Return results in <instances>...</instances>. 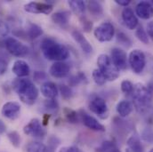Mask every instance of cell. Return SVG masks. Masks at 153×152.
Instances as JSON below:
<instances>
[{
	"label": "cell",
	"instance_id": "obj_1",
	"mask_svg": "<svg viewBox=\"0 0 153 152\" xmlns=\"http://www.w3.org/2000/svg\"><path fill=\"white\" fill-rule=\"evenodd\" d=\"M13 88L22 102L28 105L35 103L38 97V90L32 81L27 78H16L13 82Z\"/></svg>",
	"mask_w": 153,
	"mask_h": 152
},
{
	"label": "cell",
	"instance_id": "obj_2",
	"mask_svg": "<svg viewBox=\"0 0 153 152\" xmlns=\"http://www.w3.org/2000/svg\"><path fill=\"white\" fill-rule=\"evenodd\" d=\"M40 48L43 55L50 61L63 62L70 55L68 48L53 38H45L41 43Z\"/></svg>",
	"mask_w": 153,
	"mask_h": 152
},
{
	"label": "cell",
	"instance_id": "obj_3",
	"mask_svg": "<svg viewBox=\"0 0 153 152\" xmlns=\"http://www.w3.org/2000/svg\"><path fill=\"white\" fill-rule=\"evenodd\" d=\"M134 105L139 112L145 111L151 105L152 101V92L143 84H136L133 90Z\"/></svg>",
	"mask_w": 153,
	"mask_h": 152
},
{
	"label": "cell",
	"instance_id": "obj_4",
	"mask_svg": "<svg viewBox=\"0 0 153 152\" xmlns=\"http://www.w3.org/2000/svg\"><path fill=\"white\" fill-rule=\"evenodd\" d=\"M98 70L104 75L107 81H115L119 76V70L112 63L107 54H100L97 59Z\"/></svg>",
	"mask_w": 153,
	"mask_h": 152
},
{
	"label": "cell",
	"instance_id": "obj_5",
	"mask_svg": "<svg viewBox=\"0 0 153 152\" xmlns=\"http://www.w3.org/2000/svg\"><path fill=\"white\" fill-rule=\"evenodd\" d=\"M128 62L132 70L135 74H141L146 65V57L144 53L139 49L131 51L128 56Z\"/></svg>",
	"mask_w": 153,
	"mask_h": 152
},
{
	"label": "cell",
	"instance_id": "obj_6",
	"mask_svg": "<svg viewBox=\"0 0 153 152\" xmlns=\"http://www.w3.org/2000/svg\"><path fill=\"white\" fill-rule=\"evenodd\" d=\"M4 46L12 55L16 57H24L30 52L27 45L14 38H6L4 40Z\"/></svg>",
	"mask_w": 153,
	"mask_h": 152
},
{
	"label": "cell",
	"instance_id": "obj_7",
	"mask_svg": "<svg viewBox=\"0 0 153 152\" xmlns=\"http://www.w3.org/2000/svg\"><path fill=\"white\" fill-rule=\"evenodd\" d=\"M90 110L97 115L101 119H106L109 116V109L104 99L99 96H94L89 102Z\"/></svg>",
	"mask_w": 153,
	"mask_h": 152
},
{
	"label": "cell",
	"instance_id": "obj_8",
	"mask_svg": "<svg viewBox=\"0 0 153 152\" xmlns=\"http://www.w3.org/2000/svg\"><path fill=\"white\" fill-rule=\"evenodd\" d=\"M95 38L100 42H109L115 35V28L111 22H102L94 31Z\"/></svg>",
	"mask_w": 153,
	"mask_h": 152
},
{
	"label": "cell",
	"instance_id": "obj_9",
	"mask_svg": "<svg viewBox=\"0 0 153 152\" xmlns=\"http://www.w3.org/2000/svg\"><path fill=\"white\" fill-rule=\"evenodd\" d=\"M23 132L25 134L34 138H43L46 133L45 129L43 127L42 123L38 118L31 119L23 127Z\"/></svg>",
	"mask_w": 153,
	"mask_h": 152
},
{
	"label": "cell",
	"instance_id": "obj_10",
	"mask_svg": "<svg viewBox=\"0 0 153 152\" xmlns=\"http://www.w3.org/2000/svg\"><path fill=\"white\" fill-rule=\"evenodd\" d=\"M111 60L119 70H124L127 68V55L121 48L115 47L111 50Z\"/></svg>",
	"mask_w": 153,
	"mask_h": 152
},
{
	"label": "cell",
	"instance_id": "obj_11",
	"mask_svg": "<svg viewBox=\"0 0 153 152\" xmlns=\"http://www.w3.org/2000/svg\"><path fill=\"white\" fill-rule=\"evenodd\" d=\"M24 10L31 13L49 14L53 11V5L47 2H30L24 5Z\"/></svg>",
	"mask_w": 153,
	"mask_h": 152
},
{
	"label": "cell",
	"instance_id": "obj_12",
	"mask_svg": "<svg viewBox=\"0 0 153 152\" xmlns=\"http://www.w3.org/2000/svg\"><path fill=\"white\" fill-rule=\"evenodd\" d=\"M80 116L83 124L89 129L96 132H105L106 128L103 125H102L95 117L87 114L85 111L80 110Z\"/></svg>",
	"mask_w": 153,
	"mask_h": 152
},
{
	"label": "cell",
	"instance_id": "obj_13",
	"mask_svg": "<svg viewBox=\"0 0 153 152\" xmlns=\"http://www.w3.org/2000/svg\"><path fill=\"white\" fill-rule=\"evenodd\" d=\"M21 112V105L16 102H8L3 105L1 113L2 115L11 120L16 119Z\"/></svg>",
	"mask_w": 153,
	"mask_h": 152
},
{
	"label": "cell",
	"instance_id": "obj_14",
	"mask_svg": "<svg viewBox=\"0 0 153 152\" xmlns=\"http://www.w3.org/2000/svg\"><path fill=\"white\" fill-rule=\"evenodd\" d=\"M70 66L64 62H55L50 68L49 73L53 77L62 78L69 75Z\"/></svg>",
	"mask_w": 153,
	"mask_h": 152
},
{
	"label": "cell",
	"instance_id": "obj_15",
	"mask_svg": "<svg viewBox=\"0 0 153 152\" xmlns=\"http://www.w3.org/2000/svg\"><path fill=\"white\" fill-rule=\"evenodd\" d=\"M122 20L126 27L130 30H135L138 26L137 16L130 7H126L122 11Z\"/></svg>",
	"mask_w": 153,
	"mask_h": 152
},
{
	"label": "cell",
	"instance_id": "obj_16",
	"mask_svg": "<svg viewBox=\"0 0 153 152\" xmlns=\"http://www.w3.org/2000/svg\"><path fill=\"white\" fill-rule=\"evenodd\" d=\"M135 13L141 19H151L153 17V5L149 2H140L135 7Z\"/></svg>",
	"mask_w": 153,
	"mask_h": 152
},
{
	"label": "cell",
	"instance_id": "obj_17",
	"mask_svg": "<svg viewBox=\"0 0 153 152\" xmlns=\"http://www.w3.org/2000/svg\"><path fill=\"white\" fill-rule=\"evenodd\" d=\"M72 38L78 44L82 51L85 54H90L93 53V46L89 43V41L85 38V36L78 30H73L72 31Z\"/></svg>",
	"mask_w": 153,
	"mask_h": 152
},
{
	"label": "cell",
	"instance_id": "obj_18",
	"mask_svg": "<svg viewBox=\"0 0 153 152\" xmlns=\"http://www.w3.org/2000/svg\"><path fill=\"white\" fill-rule=\"evenodd\" d=\"M12 70H13V74L15 76L22 78V77H25V76L30 75V68L29 64L25 61L17 60V61L14 62Z\"/></svg>",
	"mask_w": 153,
	"mask_h": 152
},
{
	"label": "cell",
	"instance_id": "obj_19",
	"mask_svg": "<svg viewBox=\"0 0 153 152\" xmlns=\"http://www.w3.org/2000/svg\"><path fill=\"white\" fill-rule=\"evenodd\" d=\"M41 93L47 100L54 99L58 94V88L53 82H45L41 85Z\"/></svg>",
	"mask_w": 153,
	"mask_h": 152
},
{
	"label": "cell",
	"instance_id": "obj_20",
	"mask_svg": "<svg viewBox=\"0 0 153 152\" xmlns=\"http://www.w3.org/2000/svg\"><path fill=\"white\" fill-rule=\"evenodd\" d=\"M126 145L127 148L126 152H143V147L140 137L137 134H133L130 136L126 142Z\"/></svg>",
	"mask_w": 153,
	"mask_h": 152
},
{
	"label": "cell",
	"instance_id": "obj_21",
	"mask_svg": "<svg viewBox=\"0 0 153 152\" xmlns=\"http://www.w3.org/2000/svg\"><path fill=\"white\" fill-rule=\"evenodd\" d=\"M133 104L126 100H123L121 102H119L117 105V112L121 117H126L129 115L131 114V112L133 111Z\"/></svg>",
	"mask_w": 153,
	"mask_h": 152
},
{
	"label": "cell",
	"instance_id": "obj_22",
	"mask_svg": "<svg viewBox=\"0 0 153 152\" xmlns=\"http://www.w3.org/2000/svg\"><path fill=\"white\" fill-rule=\"evenodd\" d=\"M52 20L55 24L65 27L69 24L70 13L68 12H57L52 15Z\"/></svg>",
	"mask_w": 153,
	"mask_h": 152
},
{
	"label": "cell",
	"instance_id": "obj_23",
	"mask_svg": "<svg viewBox=\"0 0 153 152\" xmlns=\"http://www.w3.org/2000/svg\"><path fill=\"white\" fill-rule=\"evenodd\" d=\"M69 5L71 9V11L79 16H82L85 13V4L84 1L81 0H71L69 1Z\"/></svg>",
	"mask_w": 153,
	"mask_h": 152
},
{
	"label": "cell",
	"instance_id": "obj_24",
	"mask_svg": "<svg viewBox=\"0 0 153 152\" xmlns=\"http://www.w3.org/2000/svg\"><path fill=\"white\" fill-rule=\"evenodd\" d=\"M87 8L89 10L90 13L95 17L101 16L103 12L102 4L97 1H89L87 3Z\"/></svg>",
	"mask_w": 153,
	"mask_h": 152
},
{
	"label": "cell",
	"instance_id": "obj_25",
	"mask_svg": "<svg viewBox=\"0 0 153 152\" xmlns=\"http://www.w3.org/2000/svg\"><path fill=\"white\" fill-rule=\"evenodd\" d=\"M98 152H121V151L113 142L106 141L98 148Z\"/></svg>",
	"mask_w": 153,
	"mask_h": 152
},
{
	"label": "cell",
	"instance_id": "obj_26",
	"mask_svg": "<svg viewBox=\"0 0 153 152\" xmlns=\"http://www.w3.org/2000/svg\"><path fill=\"white\" fill-rule=\"evenodd\" d=\"M43 34V30L40 26H38L37 24H33L31 23L30 25V27L28 28V36L31 39H35V38L40 37Z\"/></svg>",
	"mask_w": 153,
	"mask_h": 152
},
{
	"label": "cell",
	"instance_id": "obj_27",
	"mask_svg": "<svg viewBox=\"0 0 153 152\" xmlns=\"http://www.w3.org/2000/svg\"><path fill=\"white\" fill-rule=\"evenodd\" d=\"M27 152H46V147L39 142H32L28 144Z\"/></svg>",
	"mask_w": 153,
	"mask_h": 152
},
{
	"label": "cell",
	"instance_id": "obj_28",
	"mask_svg": "<svg viewBox=\"0 0 153 152\" xmlns=\"http://www.w3.org/2000/svg\"><path fill=\"white\" fill-rule=\"evenodd\" d=\"M63 113L65 115L66 119L71 123V124H76L78 122V114L75 110L70 109V108H65L63 110Z\"/></svg>",
	"mask_w": 153,
	"mask_h": 152
},
{
	"label": "cell",
	"instance_id": "obj_29",
	"mask_svg": "<svg viewBox=\"0 0 153 152\" xmlns=\"http://www.w3.org/2000/svg\"><path fill=\"white\" fill-rule=\"evenodd\" d=\"M7 137L9 139V141L11 142V143L15 147V148H19L20 145H21V136L20 134L15 132V131H12V132H9L7 133Z\"/></svg>",
	"mask_w": 153,
	"mask_h": 152
},
{
	"label": "cell",
	"instance_id": "obj_30",
	"mask_svg": "<svg viewBox=\"0 0 153 152\" xmlns=\"http://www.w3.org/2000/svg\"><path fill=\"white\" fill-rule=\"evenodd\" d=\"M92 76H93V78H94V81L98 85H103L106 83V81H107L104 75L98 69H96V70H94L93 71V75Z\"/></svg>",
	"mask_w": 153,
	"mask_h": 152
},
{
	"label": "cell",
	"instance_id": "obj_31",
	"mask_svg": "<svg viewBox=\"0 0 153 152\" xmlns=\"http://www.w3.org/2000/svg\"><path fill=\"white\" fill-rule=\"evenodd\" d=\"M135 36L138 38L141 42H143V44H149V36L147 34V32L143 30V28L141 26L139 27L136 31H135Z\"/></svg>",
	"mask_w": 153,
	"mask_h": 152
},
{
	"label": "cell",
	"instance_id": "obj_32",
	"mask_svg": "<svg viewBox=\"0 0 153 152\" xmlns=\"http://www.w3.org/2000/svg\"><path fill=\"white\" fill-rule=\"evenodd\" d=\"M117 42H119V44H121L122 45H124V46H126V47H130L131 44H132L131 39L128 38L127 35H126V34L123 33V32H119V33L117 34Z\"/></svg>",
	"mask_w": 153,
	"mask_h": 152
},
{
	"label": "cell",
	"instance_id": "obj_33",
	"mask_svg": "<svg viewBox=\"0 0 153 152\" xmlns=\"http://www.w3.org/2000/svg\"><path fill=\"white\" fill-rule=\"evenodd\" d=\"M60 92H61L62 96L63 99L69 100V99H71V98L73 96V92H72V90L71 89V87H69L68 85H62L60 86Z\"/></svg>",
	"mask_w": 153,
	"mask_h": 152
},
{
	"label": "cell",
	"instance_id": "obj_34",
	"mask_svg": "<svg viewBox=\"0 0 153 152\" xmlns=\"http://www.w3.org/2000/svg\"><path fill=\"white\" fill-rule=\"evenodd\" d=\"M134 85L131 81L129 80H123L122 83H121V90L123 93H126V94H129V93H133V90H134Z\"/></svg>",
	"mask_w": 153,
	"mask_h": 152
},
{
	"label": "cell",
	"instance_id": "obj_35",
	"mask_svg": "<svg viewBox=\"0 0 153 152\" xmlns=\"http://www.w3.org/2000/svg\"><path fill=\"white\" fill-rule=\"evenodd\" d=\"M80 21H81L82 28L84 29V30H85V31L88 32V31H90V30H92L93 23H92L89 20H87L85 17H82V18L80 19Z\"/></svg>",
	"mask_w": 153,
	"mask_h": 152
},
{
	"label": "cell",
	"instance_id": "obj_36",
	"mask_svg": "<svg viewBox=\"0 0 153 152\" xmlns=\"http://www.w3.org/2000/svg\"><path fill=\"white\" fill-rule=\"evenodd\" d=\"M85 79V75H84L83 73H78L76 76H73V77L71 79V85H76L78 83L84 81Z\"/></svg>",
	"mask_w": 153,
	"mask_h": 152
},
{
	"label": "cell",
	"instance_id": "obj_37",
	"mask_svg": "<svg viewBox=\"0 0 153 152\" xmlns=\"http://www.w3.org/2000/svg\"><path fill=\"white\" fill-rule=\"evenodd\" d=\"M45 106L47 109L55 110V109L58 108V103L54 101V99H51V100H46L45 102Z\"/></svg>",
	"mask_w": 153,
	"mask_h": 152
},
{
	"label": "cell",
	"instance_id": "obj_38",
	"mask_svg": "<svg viewBox=\"0 0 153 152\" xmlns=\"http://www.w3.org/2000/svg\"><path fill=\"white\" fill-rule=\"evenodd\" d=\"M7 67H8V65H7V62H5V60L0 58V76L4 75L6 72Z\"/></svg>",
	"mask_w": 153,
	"mask_h": 152
},
{
	"label": "cell",
	"instance_id": "obj_39",
	"mask_svg": "<svg viewBox=\"0 0 153 152\" xmlns=\"http://www.w3.org/2000/svg\"><path fill=\"white\" fill-rule=\"evenodd\" d=\"M147 34L153 41V21L150 22L147 25Z\"/></svg>",
	"mask_w": 153,
	"mask_h": 152
},
{
	"label": "cell",
	"instance_id": "obj_40",
	"mask_svg": "<svg viewBox=\"0 0 153 152\" xmlns=\"http://www.w3.org/2000/svg\"><path fill=\"white\" fill-rule=\"evenodd\" d=\"M59 152H81L79 149H77L76 147H64L62 149H61V151Z\"/></svg>",
	"mask_w": 153,
	"mask_h": 152
},
{
	"label": "cell",
	"instance_id": "obj_41",
	"mask_svg": "<svg viewBox=\"0 0 153 152\" xmlns=\"http://www.w3.org/2000/svg\"><path fill=\"white\" fill-rule=\"evenodd\" d=\"M8 31H9V29H8V27L6 26V24L1 23V24H0V34H1L2 36H5V35H7Z\"/></svg>",
	"mask_w": 153,
	"mask_h": 152
},
{
	"label": "cell",
	"instance_id": "obj_42",
	"mask_svg": "<svg viewBox=\"0 0 153 152\" xmlns=\"http://www.w3.org/2000/svg\"><path fill=\"white\" fill-rule=\"evenodd\" d=\"M34 78L36 80H43L45 78V74L43 71H36L34 73Z\"/></svg>",
	"mask_w": 153,
	"mask_h": 152
},
{
	"label": "cell",
	"instance_id": "obj_43",
	"mask_svg": "<svg viewBox=\"0 0 153 152\" xmlns=\"http://www.w3.org/2000/svg\"><path fill=\"white\" fill-rule=\"evenodd\" d=\"M115 2L117 4H119L121 6H125V7H127V5L131 3L130 0H115Z\"/></svg>",
	"mask_w": 153,
	"mask_h": 152
},
{
	"label": "cell",
	"instance_id": "obj_44",
	"mask_svg": "<svg viewBox=\"0 0 153 152\" xmlns=\"http://www.w3.org/2000/svg\"><path fill=\"white\" fill-rule=\"evenodd\" d=\"M5 129H6V126L4 123L0 119V133H4L5 132Z\"/></svg>",
	"mask_w": 153,
	"mask_h": 152
},
{
	"label": "cell",
	"instance_id": "obj_45",
	"mask_svg": "<svg viewBox=\"0 0 153 152\" xmlns=\"http://www.w3.org/2000/svg\"><path fill=\"white\" fill-rule=\"evenodd\" d=\"M150 152H153V149H152V150L150 151Z\"/></svg>",
	"mask_w": 153,
	"mask_h": 152
},
{
	"label": "cell",
	"instance_id": "obj_46",
	"mask_svg": "<svg viewBox=\"0 0 153 152\" xmlns=\"http://www.w3.org/2000/svg\"><path fill=\"white\" fill-rule=\"evenodd\" d=\"M151 4H152V5H153V1H152V3H151Z\"/></svg>",
	"mask_w": 153,
	"mask_h": 152
}]
</instances>
